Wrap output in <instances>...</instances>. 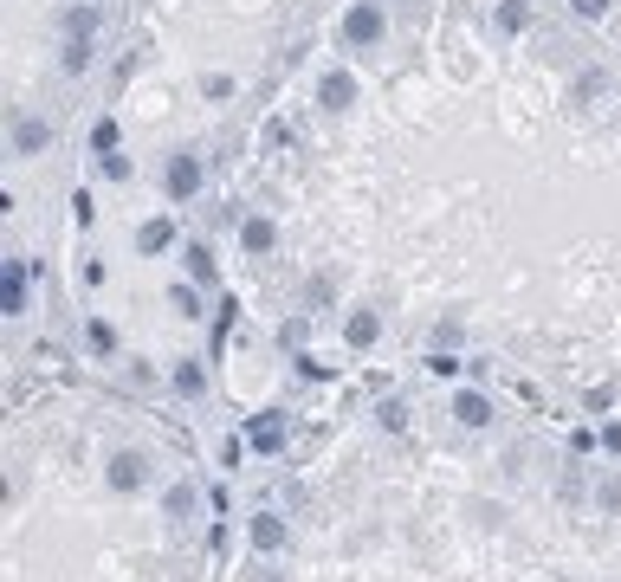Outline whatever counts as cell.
<instances>
[{"label": "cell", "instance_id": "cell-1", "mask_svg": "<svg viewBox=\"0 0 621 582\" xmlns=\"http://www.w3.org/2000/svg\"><path fill=\"white\" fill-rule=\"evenodd\" d=\"M337 33H343V46H350V52H376L382 39H389V13H382V0H350Z\"/></svg>", "mask_w": 621, "mask_h": 582}, {"label": "cell", "instance_id": "cell-2", "mask_svg": "<svg viewBox=\"0 0 621 582\" xmlns=\"http://www.w3.org/2000/svg\"><path fill=\"white\" fill-rule=\"evenodd\" d=\"M201 182H207L201 149H169V156H162V194H169V201H195Z\"/></svg>", "mask_w": 621, "mask_h": 582}, {"label": "cell", "instance_id": "cell-3", "mask_svg": "<svg viewBox=\"0 0 621 582\" xmlns=\"http://www.w3.org/2000/svg\"><path fill=\"white\" fill-rule=\"evenodd\" d=\"M104 479H110V492H143L149 485V453H136V447H117L110 453V466H104Z\"/></svg>", "mask_w": 621, "mask_h": 582}, {"label": "cell", "instance_id": "cell-4", "mask_svg": "<svg viewBox=\"0 0 621 582\" xmlns=\"http://www.w3.org/2000/svg\"><path fill=\"white\" fill-rule=\"evenodd\" d=\"M52 136H59V130H52L46 117H13V136H7V149H13L20 162H33V156H46V149H52Z\"/></svg>", "mask_w": 621, "mask_h": 582}, {"label": "cell", "instance_id": "cell-5", "mask_svg": "<svg viewBox=\"0 0 621 582\" xmlns=\"http://www.w3.org/2000/svg\"><path fill=\"white\" fill-rule=\"evenodd\" d=\"M104 33V7L98 0H72V7L59 13V39H98Z\"/></svg>", "mask_w": 621, "mask_h": 582}, {"label": "cell", "instance_id": "cell-6", "mask_svg": "<svg viewBox=\"0 0 621 582\" xmlns=\"http://www.w3.org/2000/svg\"><path fill=\"white\" fill-rule=\"evenodd\" d=\"M356 97H363V91H356V72H343V65L317 78V104L337 110V117H343V110H356Z\"/></svg>", "mask_w": 621, "mask_h": 582}, {"label": "cell", "instance_id": "cell-7", "mask_svg": "<svg viewBox=\"0 0 621 582\" xmlns=\"http://www.w3.org/2000/svg\"><path fill=\"white\" fill-rule=\"evenodd\" d=\"M26 311V266L20 259H0V317Z\"/></svg>", "mask_w": 621, "mask_h": 582}, {"label": "cell", "instance_id": "cell-8", "mask_svg": "<svg viewBox=\"0 0 621 582\" xmlns=\"http://www.w3.org/2000/svg\"><path fill=\"white\" fill-rule=\"evenodd\" d=\"M246 447L266 453V460L285 453V421H279V414H253V421H246Z\"/></svg>", "mask_w": 621, "mask_h": 582}, {"label": "cell", "instance_id": "cell-9", "mask_svg": "<svg viewBox=\"0 0 621 582\" xmlns=\"http://www.w3.org/2000/svg\"><path fill=\"white\" fill-rule=\"evenodd\" d=\"M343 343H350V350H376V343H382V317L356 304V311L343 317Z\"/></svg>", "mask_w": 621, "mask_h": 582}, {"label": "cell", "instance_id": "cell-10", "mask_svg": "<svg viewBox=\"0 0 621 582\" xmlns=\"http://www.w3.org/2000/svg\"><path fill=\"white\" fill-rule=\"evenodd\" d=\"M246 531H253V550H259V557H279V550L292 544V531H285V518H272V511H259V518L246 524Z\"/></svg>", "mask_w": 621, "mask_h": 582}, {"label": "cell", "instance_id": "cell-11", "mask_svg": "<svg viewBox=\"0 0 621 582\" xmlns=\"http://www.w3.org/2000/svg\"><path fill=\"white\" fill-rule=\"evenodd\" d=\"M453 421H460L466 434H479V427H492V401L479 395V388H460V395H453Z\"/></svg>", "mask_w": 621, "mask_h": 582}, {"label": "cell", "instance_id": "cell-12", "mask_svg": "<svg viewBox=\"0 0 621 582\" xmlns=\"http://www.w3.org/2000/svg\"><path fill=\"white\" fill-rule=\"evenodd\" d=\"M240 246H246V259H266L272 246H279V227H272L266 214H246L240 220Z\"/></svg>", "mask_w": 621, "mask_h": 582}, {"label": "cell", "instance_id": "cell-13", "mask_svg": "<svg viewBox=\"0 0 621 582\" xmlns=\"http://www.w3.org/2000/svg\"><path fill=\"white\" fill-rule=\"evenodd\" d=\"M169 246H175V220L169 214H156V220H143V227H136V253H143V259L169 253Z\"/></svg>", "mask_w": 621, "mask_h": 582}, {"label": "cell", "instance_id": "cell-14", "mask_svg": "<svg viewBox=\"0 0 621 582\" xmlns=\"http://www.w3.org/2000/svg\"><path fill=\"white\" fill-rule=\"evenodd\" d=\"M492 26H499L505 39H518L524 26H531V0H499V7H492Z\"/></svg>", "mask_w": 621, "mask_h": 582}, {"label": "cell", "instance_id": "cell-15", "mask_svg": "<svg viewBox=\"0 0 621 582\" xmlns=\"http://www.w3.org/2000/svg\"><path fill=\"white\" fill-rule=\"evenodd\" d=\"M91 52H98V39H59V65H65L72 78L91 72Z\"/></svg>", "mask_w": 621, "mask_h": 582}, {"label": "cell", "instance_id": "cell-16", "mask_svg": "<svg viewBox=\"0 0 621 582\" xmlns=\"http://www.w3.org/2000/svg\"><path fill=\"white\" fill-rule=\"evenodd\" d=\"M182 272H188V285H214V279H220L207 246H182Z\"/></svg>", "mask_w": 621, "mask_h": 582}, {"label": "cell", "instance_id": "cell-17", "mask_svg": "<svg viewBox=\"0 0 621 582\" xmlns=\"http://www.w3.org/2000/svg\"><path fill=\"white\" fill-rule=\"evenodd\" d=\"M169 382H175V395H188V401H201V395H207V369H201V363H175V376H169Z\"/></svg>", "mask_w": 621, "mask_h": 582}, {"label": "cell", "instance_id": "cell-18", "mask_svg": "<svg viewBox=\"0 0 621 582\" xmlns=\"http://www.w3.org/2000/svg\"><path fill=\"white\" fill-rule=\"evenodd\" d=\"M460 343H466V317H453V311H447V317L434 324V350H440V356H453Z\"/></svg>", "mask_w": 621, "mask_h": 582}, {"label": "cell", "instance_id": "cell-19", "mask_svg": "<svg viewBox=\"0 0 621 582\" xmlns=\"http://www.w3.org/2000/svg\"><path fill=\"white\" fill-rule=\"evenodd\" d=\"M195 505H201L195 485H169V498H162V511H169V518H195Z\"/></svg>", "mask_w": 621, "mask_h": 582}, {"label": "cell", "instance_id": "cell-20", "mask_svg": "<svg viewBox=\"0 0 621 582\" xmlns=\"http://www.w3.org/2000/svg\"><path fill=\"white\" fill-rule=\"evenodd\" d=\"M117 149V117H98L91 123V156H110Z\"/></svg>", "mask_w": 621, "mask_h": 582}, {"label": "cell", "instance_id": "cell-21", "mask_svg": "<svg viewBox=\"0 0 621 582\" xmlns=\"http://www.w3.org/2000/svg\"><path fill=\"white\" fill-rule=\"evenodd\" d=\"M169 311H175V317H201V291H195V285H175V291H169Z\"/></svg>", "mask_w": 621, "mask_h": 582}, {"label": "cell", "instance_id": "cell-22", "mask_svg": "<svg viewBox=\"0 0 621 582\" xmlns=\"http://www.w3.org/2000/svg\"><path fill=\"white\" fill-rule=\"evenodd\" d=\"M85 343H91L98 356H110V350H117V330H110L104 317H91V324H85Z\"/></svg>", "mask_w": 621, "mask_h": 582}, {"label": "cell", "instance_id": "cell-23", "mask_svg": "<svg viewBox=\"0 0 621 582\" xmlns=\"http://www.w3.org/2000/svg\"><path fill=\"white\" fill-rule=\"evenodd\" d=\"M201 97H207V104H227V97H233V72H207L201 78Z\"/></svg>", "mask_w": 621, "mask_h": 582}, {"label": "cell", "instance_id": "cell-24", "mask_svg": "<svg viewBox=\"0 0 621 582\" xmlns=\"http://www.w3.org/2000/svg\"><path fill=\"white\" fill-rule=\"evenodd\" d=\"M376 421L389 427V434H402V427H408V401H395V395H389V401L376 408Z\"/></svg>", "mask_w": 621, "mask_h": 582}, {"label": "cell", "instance_id": "cell-25", "mask_svg": "<svg viewBox=\"0 0 621 582\" xmlns=\"http://www.w3.org/2000/svg\"><path fill=\"white\" fill-rule=\"evenodd\" d=\"M609 7H615V0H570V13H576V20H602Z\"/></svg>", "mask_w": 621, "mask_h": 582}, {"label": "cell", "instance_id": "cell-26", "mask_svg": "<svg viewBox=\"0 0 621 582\" xmlns=\"http://www.w3.org/2000/svg\"><path fill=\"white\" fill-rule=\"evenodd\" d=\"M104 175H110V182H130V156H117V149H110V156H104Z\"/></svg>", "mask_w": 621, "mask_h": 582}, {"label": "cell", "instance_id": "cell-27", "mask_svg": "<svg viewBox=\"0 0 621 582\" xmlns=\"http://www.w3.org/2000/svg\"><path fill=\"white\" fill-rule=\"evenodd\" d=\"M596 498H602V511H621V479H602Z\"/></svg>", "mask_w": 621, "mask_h": 582}, {"label": "cell", "instance_id": "cell-28", "mask_svg": "<svg viewBox=\"0 0 621 582\" xmlns=\"http://www.w3.org/2000/svg\"><path fill=\"white\" fill-rule=\"evenodd\" d=\"M602 447H609L615 460H621V421H609V427H602Z\"/></svg>", "mask_w": 621, "mask_h": 582}]
</instances>
